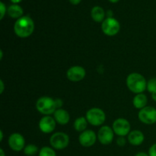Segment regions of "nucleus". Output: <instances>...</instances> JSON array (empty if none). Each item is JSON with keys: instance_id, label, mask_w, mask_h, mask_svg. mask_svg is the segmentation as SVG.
Returning a JSON list of instances; mask_svg holds the SVG:
<instances>
[{"instance_id": "nucleus-1", "label": "nucleus", "mask_w": 156, "mask_h": 156, "mask_svg": "<svg viewBox=\"0 0 156 156\" xmlns=\"http://www.w3.org/2000/svg\"><path fill=\"white\" fill-rule=\"evenodd\" d=\"M34 30V23L29 16H22L17 19L14 25L15 34L21 38H27L33 34Z\"/></svg>"}, {"instance_id": "nucleus-2", "label": "nucleus", "mask_w": 156, "mask_h": 156, "mask_svg": "<svg viewBox=\"0 0 156 156\" xmlns=\"http://www.w3.org/2000/svg\"><path fill=\"white\" fill-rule=\"evenodd\" d=\"M126 86L135 94L143 93L147 88V82L143 75L138 73H130L126 78Z\"/></svg>"}, {"instance_id": "nucleus-3", "label": "nucleus", "mask_w": 156, "mask_h": 156, "mask_svg": "<svg viewBox=\"0 0 156 156\" xmlns=\"http://www.w3.org/2000/svg\"><path fill=\"white\" fill-rule=\"evenodd\" d=\"M36 108L43 115L50 116L56 110L55 100L47 96L40 98L36 102Z\"/></svg>"}, {"instance_id": "nucleus-4", "label": "nucleus", "mask_w": 156, "mask_h": 156, "mask_svg": "<svg viewBox=\"0 0 156 156\" xmlns=\"http://www.w3.org/2000/svg\"><path fill=\"white\" fill-rule=\"evenodd\" d=\"M88 123L94 126H101L106 120V115L103 110L99 108H92L88 110L85 115Z\"/></svg>"}, {"instance_id": "nucleus-5", "label": "nucleus", "mask_w": 156, "mask_h": 156, "mask_svg": "<svg viewBox=\"0 0 156 156\" xmlns=\"http://www.w3.org/2000/svg\"><path fill=\"white\" fill-rule=\"evenodd\" d=\"M50 143L52 147L57 150L64 149L69 143V137L63 132H57L50 136Z\"/></svg>"}, {"instance_id": "nucleus-6", "label": "nucleus", "mask_w": 156, "mask_h": 156, "mask_svg": "<svg viewBox=\"0 0 156 156\" xmlns=\"http://www.w3.org/2000/svg\"><path fill=\"white\" fill-rule=\"evenodd\" d=\"M101 30L107 36H115L120 30V24L114 18H107L101 23Z\"/></svg>"}, {"instance_id": "nucleus-7", "label": "nucleus", "mask_w": 156, "mask_h": 156, "mask_svg": "<svg viewBox=\"0 0 156 156\" xmlns=\"http://www.w3.org/2000/svg\"><path fill=\"white\" fill-rule=\"evenodd\" d=\"M138 118L145 124H154L156 123V109L151 106L145 107L139 111Z\"/></svg>"}, {"instance_id": "nucleus-8", "label": "nucleus", "mask_w": 156, "mask_h": 156, "mask_svg": "<svg viewBox=\"0 0 156 156\" xmlns=\"http://www.w3.org/2000/svg\"><path fill=\"white\" fill-rule=\"evenodd\" d=\"M130 123L126 119L118 118L113 123L112 129L118 136H126L130 133Z\"/></svg>"}, {"instance_id": "nucleus-9", "label": "nucleus", "mask_w": 156, "mask_h": 156, "mask_svg": "<svg viewBox=\"0 0 156 156\" xmlns=\"http://www.w3.org/2000/svg\"><path fill=\"white\" fill-rule=\"evenodd\" d=\"M114 132L109 126H102L98 133V140L102 145L111 144L114 140Z\"/></svg>"}, {"instance_id": "nucleus-10", "label": "nucleus", "mask_w": 156, "mask_h": 156, "mask_svg": "<svg viewBox=\"0 0 156 156\" xmlns=\"http://www.w3.org/2000/svg\"><path fill=\"white\" fill-rule=\"evenodd\" d=\"M86 76V71L80 66H74L67 70V79L73 82H78L83 80Z\"/></svg>"}, {"instance_id": "nucleus-11", "label": "nucleus", "mask_w": 156, "mask_h": 156, "mask_svg": "<svg viewBox=\"0 0 156 156\" xmlns=\"http://www.w3.org/2000/svg\"><path fill=\"white\" fill-rule=\"evenodd\" d=\"M9 146L15 152H20L24 150L25 147V140L24 136L18 133L11 134L9 138Z\"/></svg>"}, {"instance_id": "nucleus-12", "label": "nucleus", "mask_w": 156, "mask_h": 156, "mask_svg": "<svg viewBox=\"0 0 156 156\" xmlns=\"http://www.w3.org/2000/svg\"><path fill=\"white\" fill-rule=\"evenodd\" d=\"M98 135L91 129H86L81 133L79 136V142L83 147H91L97 140Z\"/></svg>"}, {"instance_id": "nucleus-13", "label": "nucleus", "mask_w": 156, "mask_h": 156, "mask_svg": "<svg viewBox=\"0 0 156 156\" xmlns=\"http://www.w3.org/2000/svg\"><path fill=\"white\" fill-rule=\"evenodd\" d=\"M56 122L51 116H44L39 121V128L44 133H51L56 128Z\"/></svg>"}, {"instance_id": "nucleus-14", "label": "nucleus", "mask_w": 156, "mask_h": 156, "mask_svg": "<svg viewBox=\"0 0 156 156\" xmlns=\"http://www.w3.org/2000/svg\"><path fill=\"white\" fill-rule=\"evenodd\" d=\"M53 117H54L56 123H59V125L67 124L70 120L69 114L62 108L56 109L53 114Z\"/></svg>"}, {"instance_id": "nucleus-15", "label": "nucleus", "mask_w": 156, "mask_h": 156, "mask_svg": "<svg viewBox=\"0 0 156 156\" xmlns=\"http://www.w3.org/2000/svg\"><path fill=\"white\" fill-rule=\"evenodd\" d=\"M145 136L140 130H133L128 135V141L133 146H140L144 142Z\"/></svg>"}, {"instance_id": "nucleus-16", "label": "nucleus", "mask_w": 156, "mask_h": 156, "mask_svg": "<svg viewBox=\"0 0 156 156\" xmlns=\"http://www.w3.org/2000/svg\"><path fill=\"white\" fill-rule=\"evenodd\" d=\"M91 16L95 22H103L105 19V12L101 6H94L91 11Z\"/></svg>"}, {"instance_id": "nucleus-17", "label": "nucleus", "mask_w": 156, "mask_h": 156, "mask_svg": "<svg viewBox=\"0 0 156 156\" xmlns=\"http://www.w3.org/2000/svg\"><path fill=\"white\" fill-rule=\"evenodd\" d=\"M148 99L147 97L145 94L141 93V94H137L135 97L133 98V106L135 107L136 109L141 110L143 108H144L145 107H146L147 105Z\"/></svg>"}, {"instance_id": "nucleus-18", "label": "nucleus", "mask_w": 156, "mask_h": 156, "mask_svg": "<svg viewBox=\"0 0 156 156\" xmlns=\"http://www.w3.org/2000/svg\"><path fill=\"white\" fill-rule=\"evenodd\" d=\"M8 15L12 18H21L24 13V11H23L22 8L20 5L17 4H13L12 5L9 6L7 9Z\"/></svg>"}, {"instance_id": "nucleus-19", "label": "nucleus", "mask_w": 156, "mask_h": 156, "mask_svg": "<svg viewBox=\"0 0 156 156\" xmlns=\"http://www.w3.org/2000/svg\"><path fill=\"white\" fill-rule=\"evenodd\" d=\"M88 120L85 117H78L73 123V127L77 132L82 133L85 130H86L87 126H88Z\"/></svg>"}, {"instance_id": "nucleus-20", "label": "nucleus", "mask_w": 156, "mask_h": 156, "mask_svg": "<svg viewBox=\"0 0 156 156\" xmlns=\"http://www.w3.org/2000/svg\"><path fill=\"white\" fill-rule=\"evenodd\" d=\"M38 152L37 146L34 144H29L24 149V153L27 156H34Z\"/></svg>"}, {"instance_id": "nucleus-21", "label": "nucleus", "mask_w": 156, "mask_h": 156, "mask_svg": "<svg viewBox=\"0 0 156 156\" xmlns=\"http://www.w3.org/2000/svg\"><path fill=\"white\" fill-rule=\"evenodd\" d=\"M39 156H56V154L53 149L48 146H44L40 150Z\"/></svg>"}, {"instance_id": "nucleus-22", "label": "nucleus", "mask_w": 156, "mask_h": 156, "mask_svg": "<svg viewBox=\"0 0 156 156\" xmlns=\"http://www.w3.org/2000/svg\"><path fill=\"white\" fill-rule=\"evenodd\" d=\"M147 91L151 94L156 91V78L150 79L147 82Z\"/></svg>"}, {"instance_id": "nucleus-23", "label": "nucleus", "mask_w": 156, "mask_h": 156, "mask_svg": "<svg viewBox=\"0 0 156 156\" xmlns=\"http://www.w3.org/2000/svg\"><path fill=\"white\" fill-rule=\"evenodd\" d=\"M0 12H1L0 19L2 20L3 18H4L5 15V12H6V7L2 2H0Z\"/></svg>"}, {"instance_id": "nucleus-24", "label": "nucleus", "mask_w": 156, "mask_h": 156, "mask_svg": "<svg viewBox=\"0 0 156 156\" xmlns=\"http://www.w3.org/2000/svg\"><path fill=\"white\" fill-rule=\"evenodd\" d=\"M117 143L119 146H124L126 143V139L124 136H119L117 139Z\"/></svg>"}, {"instance_id": "nucleus-25", "label": "nucleus", "mask_w": 156, "mask_h": 156, "mask_svg": "<svg viewBox=\"0 0 156 156\" xmlns=\"http://www.w3.org/2000/svg\"><path fill=\"white\" fill-rule=\"evenodd\" d=\"M149 156H156V143L152 145L149 149Z\"/></svg>"}, {"instance_id": "nucleus-26", "label": "nucleus", "mask_w": 156, "mask_h": 156, "mask_svg": "<svg viewBox=\"0 0 156 156\" xmlns=\"http://www.w3.org/2000/svg\"><path fill=\"white\" fill-rule=\"evenodd\" d=\"M55 104H56V109H59V108H62V105H63V102L61 99H55Z\"/></svg>"}, {"instance_id": "nucleus-27", "label": "nucleus", "mask_w": 156, "mask_h": 156, "mask_svg": "<svg viewBox=\"0 0 156 156\" xmlns=\"http://www.w3.org/2000/svg\"><path fill=\"white\" fill-rule=\"evenodd\" d=\"M0 86H1V89H0V93L2 94L3 91H4V83H3V81L0 80Z\"/></svg>"}, {"instance_id": "nucleus-28", "label": "nucleus", "mask_w": 156, "mask_h": 156, "mask_svg": "<svg viewBox=\"0 0 156 156\" xmlns=\"http://www.w3.org/2000/svg\"><path fill=\"white\" fill-rule=\"evenodd\" d=\"M69 2H71V4L73 5H78L80 3L81 0H69Z\"/></svg>"}, {"instance_id": "nucleus-29", "label": "nucleus", "mask_w": 156, "mask_h": 156, "mask_svg": "<svg viewBox=\"0 0 156 156\" xmlns=\"http://www.w3.org/2000/svg\"><path fill=\"white\" fill-rule=\"evenodd\" d=\"M135 156H149V155H148V154H146V152H139V153H137Z\"/></svg>"}, {"instance_id": "nucleus-30", "label": "nucleus", "mask_w": 156, "mask_h": 156, "mask_svg": "<svg viewBox=\"0 0 156 156\" xmlns=\"http://www.w3.org/2000/svg\"><path fill=\"white\" fill-rule=\"evenodd\" d=\"M152 99L153 101H156V91L152 93Z\"/></svg>"}, {"instance_id": "nucleus-31", "label": "nucleus", "mask_w": 156, "mask_h": 156, "mask_svg": "<svg viewBox=\"0 0 156 156\" xmlns=\"http://www.w3.org/2000/svg\"><path fill=\"white\" fill-rule=\"evenodd\" d=\"M21 1V0H11V2H13L14 4H17V3L20 2Z\"/></svg>"}, {"instance_id": "nucleus-32", "label": "nucleus", "mask_w": 156, "mask_h": 156, "mask_svg": "<svg viewBox=\"0 0 156 156\" xmlns=\"http://www.w3.org/2000/svg\"><path fill=\"white\" fill-rule=\"evenodd\" d=\"M0 156H5V152H4V151H3L2 149H0Z\"/></svg>"}, {"instance_id": "nucleus-33", "label": "nucleus", "mask_w": 156, "mask_h": 156, "mask_svg": "<svg viewBox=\"0 0 156 156\" xmlns=\"http://www.w3.org/2000/svg\"><path fill=\"white\" fill-rule=\"evenodd\" d=\"M0 136H1V138H0V141H2L3 140V133L2 131H0Z\"/></svg>"}, {"instance_id": "nucleus-34", "label": "nucleus", "mask_w": 156, "mask_h": 156, "mask_svg": "<svg viewBox=\"0 0 156 156\" xmlns=\"http://www.w3.org/2000/svg\"><path fill=\"white\" fill-rule=\"evenodd\" d=\"M2 56H3V53L2 50H0V59H2Z\"/></svg>"}, {"instance_id": "nucleus-35", "label": "nucleus", "mask_w": 156, "mask_h": 156, "mask_svg": "<svg viewBox=\"0 0 156 156\" xmlns=\"http://www.w3.org/2000/svg\"><path fill=\"white\" fill-rule=\"evenodd\" d=\"M109 1L111 2H112V3H116V2H117L119 0H109Z\"/></svg>"}]
</instances>
